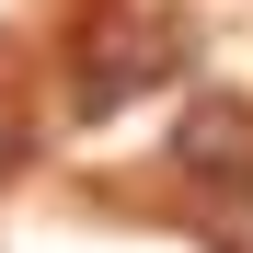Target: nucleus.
Masks as SVG:
<instances>
[{"label":"nucleus","mask_w":253,"mask_h":253,"mask_svg":"<svg viewBox=\"0 0 253 253\" xmlns=\"http://www.w3.org/2000/svg\"><path fill=\"white\" fill-rule=\"evenodd\" d=\"M184 161L196 173H253V115L242 104H196L184 115Z\"/></svg>","instance_id":"obj_1"},{"label":"nucleus","mask_w":253,"mask_h":253,"mask_svg":"<svg viewBox=\"0 0 253 253\" xmlns=\"http://www.w3.org/2000/svg\"><path fill=\"white\" fill-rule=\"evenodd\" d=\"M12 161H23V138H12V115H0V173H12Z\"/></svg>","instance_id":"obj_2"},{"label":"nucleus","mask_w":253,"mask_h":253,"mask_svg":"<svg viewBox=\"0 0 253 253\" xmlns=\"http://www.w3.org/2000/svg\"><path fill=\"white\" fill-rule=\"evenodd\" d=\"M242 242H253V219H242Z\"/></svg>","instance_id":"obj_3"}]
</instances>
